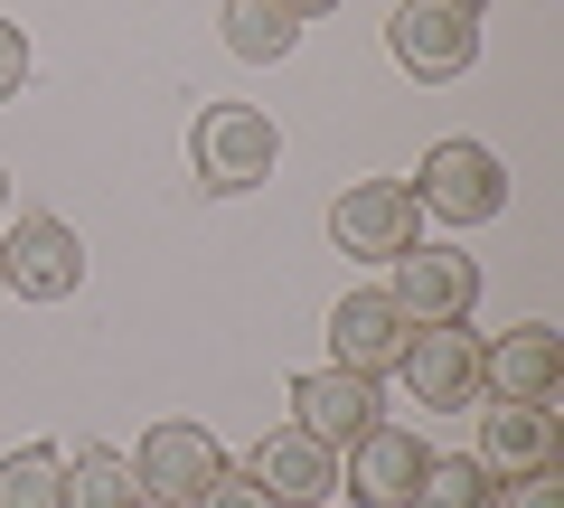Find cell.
Here are the masks:
<instances>
[{
	"label": "cell",
	"instance_id": "cell-1",
	"mask_svg": "<svg viewBox=\"0 0 564 508\" xmlns=\"http://www.w3.org/2000/svg\"><path fill=\"white\" fill-rule=\"evenodd\" d=\"M480 29L489 10L480 0H395V20H386V47L414 85H452L480 66Z\"/></svg>",
	"mask_w": 564,
	"mask_h": 508
},
{
	"label": "cell",
	"instance_id": "cell-2",
	"mask_svg": "<svg viewBox=\"0 0 564 508\" xmlns=\"http://www.w3.org/2000/svg\"><path fill=\"white\" fill-rule=\"evenodd\" d=\"M188 161H198V180L217 188V198H236V188H263L282 161V132L263 104H198V122H188Z\"/></svg>",
	"mask_w": 564,
	"mask_h": 508
},
{
	"label": "cell",
	"instance_id": "cell-3",
	"mask_svg": "<svg viewBox=\"0 0 564 508\" xmlns=\"http://www.w3.org/2000/svg\"><path fill=\"white\" fill-rule=\"evenodd\" d=\"M404 188H414V207L433 226H489L508 207V170H499V151H489V142H433Z\"/></svg>",
	"mask_w": 564,
	"mask_h": 508
},
{
	"label": "cell",
	"instance_id": "cell-4",
	"mask_svg": "<svg viewBox=\"0 0 564 508\" xmlns=\"http://www.w3.org/2000/svg\"><path fill=\"white\" fill-rule=\"evenodd\" d=\"M329 245L358 255V264H395V255H414V245H423L414 188H404V180H348L339 198H329Z\"/></svg>",
	"mask_w": 564,
	"mask_h": 508
},
{
	"label": "cell",
	"instance_id": "cell-5",
	"mask_svg": "<svg viewBox=\"0 0 564 508\" xmlns=\"http://www.w3.org/2000/svg\"><path fill=\"white\" fill-rule=\"evenodd\" d=\"M0 292H20V302H76L85 292V236L66 217H10L0 236Z\"/></svg>",
	"mask_w": 564,
	"mask_h": 508
},
{
	"label": "cell",
	"instance_id": "cell-6",
	"mask_svg": "<svg viewBox=\"0 0 564 508\" xmlns=\"http://www.w3.org/2000/svg\"><path fill=\"white\" fill-rule=\"evenodd\" d=\"M395 283H386V302L404 311L414 329H443V321H470V302H480V264H470L462 245H433L423 236L414 255H395Z\"/></svg>",
	"mask_w": 564,
	"mask_h": 508
},
{
	"label": "cell",
	"instance_id": "cell-7",
	"mask_svg": "<svg viewBox=\"0 0 564 508\" xmlns=\"http://www.w3.org/2000/svg\"><path fill=\"white\" fill-rule=\"evenodd\" d=\"M395 377L414 387V406H480V329L443 321V329H414L395 358Z\"/></svg>",
	"mask_w": 564,
	"mask_h": 508
},
{
	"label": "cell",
	"instance_id": "cell-8",
	"mask_svg": "<svg viewBox=\"0 0 564 508\" xmlns=\"http://www.w3.org/2000/svg\"><path fill=\"white\" fill-rule=\"evenodd\" d=\"M217 471H226V452H217V433H207V424H151V433H141V452H132L141 499H170V508H188Z\"/></svg>",
	"mask_w": 564,
	"mask_h": 508
},
{
	"label": "cell",
	"instance_id": "cell-9",
	"mask_svg": "<svg viewBox=\"0 0 564 508\" xmlns=\"http://www.w3.org/2000/svg\"><path fill=\"white\" fill-rule=\"evenodd\" d=\"M292 424H302L311 443L348 452L367 424H386L377 414V377H358V367H311V377H292Z\"/></svg>",
	"mask_w": 564,
	"mask_h": 508
},
{
	"label": "cell",
	"instance_id": "cell-10",
	"mask_svg": "<svg viewBox=\"0 0 564 508\" xmlns=\"http://www.w3.org/2000/svg\"><path fill=\"white\" fill-rule=\"evenodd\" d=\"M423 462H433V452H423L404 424H367L358 443H348V471H339V489H348L358 508H414V480H423Z\"/></svg>",
	"mask_w": 564,
	"mask_h": 508
},
{
	"label": "cell",
	"instance_id": "cell-11",
	"mask_svg": "<svg viewBox=\"0 0 564 508\" xmlns=\"http://www.w3.org/2000/svg\"><path fill=\"white\" fill-rule=\"evenodd\" d=\"M555 387H564V339H555L545 321H527V329H508V339L480 348V396H508V406H555Z\"/></svg>",
	"mask_w": 564,
	"mask_h": 508
},
{
	"label": "cell",
	"instance_id": "cell-12",
	"mask_svg": "<svg viewBox=\"0 0 564 508\" xmlns=\"http://www.w3.org/2000/svg\"><path fill=\"white\" fill-rule=\"evenodd\" d=\"M245 471H254V489H263L273 508H321L329 489H339V452H329V443H311L302 424L263 433V443H254V462H245Z\"/></svg>",
	"mask_w": 564,
	"mask_h": 508
},
{
	"label": "cell",
	"instance_id": "cell-13",
	"mask_svg": "<svg viewBox=\"0 0 564 508\" xmlns=\"http://www.w3.org/2000/svg\"><path fill=\"white\" fill-rule=\"evenodd\" d=\"M564 433H555V406H480V452L470 462L489 471V480H527V471H555Z\"/></svg>",
	"mask_w": 564,
	"mask_h": 508
},
{
	"label": "cell",
	"instance_id": "cell-14",
	"mask_svg": "<svg viewBox=\"0 0 564 508\" xmlns=\"http://www.w3.org/2000/svg\"><path fill=\"white\" fill-rule=\"evenodd\" d=\"M404 339H414V321H404L386 292H348V302L329 311V367H358V377H395Z\"/></svg>",
	"mask_w": 564,
	"mask_h": 508
},
{
	"label": "cell",
	"instance_id": "cell-15",
	"mask_svg": "<svg viewBox=\"0 0 564 508\" xmlns=\"http://www.w3.org/2000/svg\"><path fill=\"white\" fill-rule=\"evenodd\" d=\"M217 29H226V47H236L245 66H273V57H292V47H302V20H292L282 0H226Z\"/></svg>",
	"mask_w": 564,
	"mask_h": 508
},
{
	"label": "cell",
	"instance_id": "cell-16",
	"mask_svg": "<svg viewBox=\"0 0 564 508\" xmlns=\"http://www.w3.org/2000/svg\"><path fill=\"white\" fill-rule=\"evenodd\" d=\"M414 508H499V480H489L470 452H433L414 480Z\"/></svg>",
	"mask_w": 564,
	"mask_h": 508
},
{
	"label": "cell",
	"instance_id": "cell-17",
	"mask_svg": "<svg viewBox=\"0 0 564 508\" xmlns=\"http://www.w3.org/2000/svg\"><path fill=\"white\" fill-rule=\"evenodd\" d=\"M132 499H141V480H132V462H122L113 443H95V452L66 462V508H132Z\"/></svg>",
	"mask_w": 564,
	"mask_h": 508
},
{
	"label": "cell",
	"instance_id": "cell-18",
	"mask_svg": "<svg viewBox=\"0 0 564 508\" xmlns=\"http://www.w3.org/2000/svg\"><path fill=\"white\" fill-rule=\"evenodd\" d=\"M0 508H66V452L29 443L0 462Z\"/></svg>",
	"mask_w": 564,
	"mask_h": 508
},
{
	"label": "cell",
	"instance_id": "cell-19",
	"mask_svg": "<svg viewBox=\"0 0 564 508\" xmlns=\"http://www.w3.org/2000/svg\"><path fill=\"white\" fill-rule=\"evenodd\" d=\"M188 508H273V499L254 489V471H217V480H207V489H198Z\"/></svg>",
	"mask_w": 564,
	"mask_h": 508
},
{
	"label": "cell",
	"instance_id": "cell-20",
	"mask_svg": "<svg viewBox=\"0 0 564 508\" xmlns=\"http://www.w3.org/2000/svg\"><path fill=\"white\" fill-rule=\"evenodd\" d=\"M20 85H29V29H20V20H0V104L20 95Z\"/></svg>",
	"mask_w": 564,
	"mask_h": 508
},
{
	"label": "cell",
	"instance_id": "cell-21",
	"mask_svg": "<svg viewBox=\"0 0 564 508\" xmlns=\"http://www.w3.org/2000/svg\"><path fill=\"white\" fill-rule=\"evenodd\" d=\"M499 508H564V480H555V471H527V480H508Z\"/></svg>",
	"mask_w": 564,
	"mask_h": 508
},
{
	"label": "cell",
	"instance_id": "cell-22",
	"mask_svg": "<svg viewBox=\"0 0 564 508\" xmlns=\"http://www.w3.org/2000/svg\"><path fill=\"white\" fill-rule=\"evenodd\" d=\"M282 10H292V20H321V10H339V0H282Z\"/></svg>",
	"mask_w": 564,
	"mask_h": 508
},
{
	"label": "cell",
	"instance_id": "cell-23",
	"mask_svg": "<svg viewBox=\"0 0 564 508\" xmlns=\"http://www.w3.org/2000/svg\"><path fill=\"white\" fill-rule=\"evenodd\" d=\"M0 217H10V170H0Z\"/></svg>",
	"mask_w": 564,
	"mask_h": 508
},
{
	"label": "cell",
	"instance_id": "cell-24",
	"mask_svg": "<svg viewBox=\"0 0 564 508\" xmlns=\"http://www.w3.org/2000/svg\"><path fill=\"white\" fill-rule=\"evenodd\" d=\"M132 508H170V499H132Z\"/></svg>",
	"mask_w": 564,
	"mask_h": 508
},
{
	"label": "cell",
	"instance_id": "cell-25",
	"mask_svg": "<svg viewBox=\"0 0 564 508\" xmlns=\"http://www.w3.org/2000/svg\"><path fill=\"white\" fill-rule=\"evenodd\" d=\"M321 508H329V499H321Z\"/></svg>",
	"mask_w": 564,
	"mask_h": 508
}]
</instances>
